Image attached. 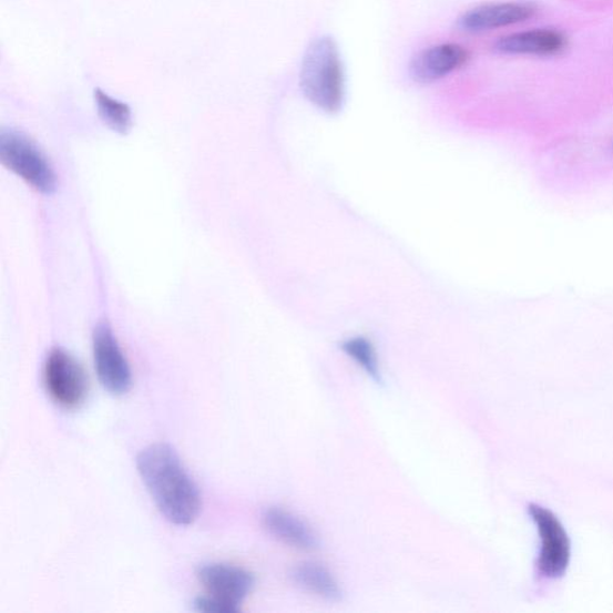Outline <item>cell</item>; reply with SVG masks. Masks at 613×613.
<instances>
[{
	"instance_id": "1",
	"label": "cell",
	"mask_w": 613,
	"mask_h": 613,
	"mask_svg": "<svg viewBox=\"0 0 613 613\" xmlns=\"http://www.w3.org/2000/svg\"><path fill=\"white\" fill-rule=\"evenodd\" d=\"M137 470L161 514L188 527L202 511V495L181 456L168 443L151 445L139 454Z\"/></svg>"
},
{
	"instance_id": "2",
	"label": "cell",
	"mask_w": 613,
	"mask_h": 613,
	"mask_svg": "<svg viewBox=\"0 0 613 613\" xmlns=\"http://www.w3.org/2000/svg\"><path fill=\"white\" fill-rule=\"evenodd\" d=\"M300 88L314 106L338 113L346 102V74L336 41L330 37L313 40L304 55Z\"/></svg>"
},
{
	"instance_id": "3",
	"label": "cell",
	"mask_w": 613,
	"mask_h": 613,
	"mask_svg": "<svg viewBox=\"0 0 613 613\" xmlns=\"http://www.w3.org/2000/svg\"><path fill=\"white\" fill-rule=\"evenodd\" d=\"M0 159L4 166L41 193L55 188V174L39 147L18 132H3L0 136Z\"/></svg>"
},
{
	"instance_id": "4",
	"label": "cell",
	"mask_w": 613,
	"mask_h": 613,
	"mask_svg": "<svg viewBox=\"0 0 613 613\" xmlns=\"http://www.w3.org/2000/svg\"><path fill=\"white\" fill-rule=\"evenodd\" d=\"M47 391L59 407L76 409L89 392V380L82 365L63 349L50 353L43 369Z\"/></svg>"
},
{
	"instance_id": "5",
	"label": "cell",
	"mask_w": 613,
	"mask_h": 613,
	"mask_svg": "<svg viewBox=\"0 0 613 613\" xmlns=\"http://www.w3.org/2000/svg\"><path fill=\"white\" fill-rule=\"evenodd\" d=\"M529 512L541 535V552L537 566L540 573L549 579L564 575L570 565L572 545L561 521L546 508L530 504Z\"/></svg>"
},
{
	"instance_id": "6",
	"label": "cell",
	"mask_w": 613,
	"mask_h": 613,
	"mask_svg": "<svg viewBox=\"0 0 613 613\" xmlns=\"http://www.w3.org/2000/svg\"><path fill=\"white\" fill-rule=\"evenodd\" d=\"M93 355L98 378L108 392L124 396L130 392L132 371L121 346L108 325H99L93 336Z\"/></svg>"
},
{
	"instance_id": "7",
	"label": "cell",
	"mask_w": 613,
	"mask_h": 613,
	"mask_svg": "<svg viewBox=\"0 0 613 613\" xmlns=\"http://www.w3.org/2000/svg\"><path fill=\"white\" fill-rule=\"evenodd\" d=\"M197 578L208 595L217 597L237 612L242 611V604L256 585V578L244 568L224 563L201 565Z\"/></svg>"
},
{
	"instance_id": "8",
	"label": "cell",
	"mask_w": 613,
	"mask_h": 613,
	"mask_svg": "<svg viewBox=\"0 0 613 613\" xmlns=\"http://www.w3.org/2000/svg\"><path fill=\"white\" fill-rule=\"evenodd\" d=\"M470 53L457 43H442L418 53L410 64L415 82L430 84L461 69L469 62Z\"/></svg>"
},
{
	"instance_id": "9",
	"label": "cell",
	"mask_w": 613,
	"mask_h": 613,
	"mask_svg": "<svg viewBox=\"0 0 613 613\" xmlns=\"http://www.w3.org/2000/svg\"><path fill=\"white\" fill-rule=\"evenodd\" d=\"M534 12V8L525 3L487 4L463 13L458 25L469 33H483L527 22Z\"/></svg>"
},
{
	"instance_id": "10",
	"label": "cell",
	"mask_w": 613,
	"mask_h": 613,
	"mask_svg": "<svg viewBox=\"0 0 613 613\" xmlns=\"http://www.w3.org/2000/svg\"><path fill=\"white\" fill-rule=\"evenodd\" d=\"M563 34L553 29H532L501 38L495 50L511 55H552L565 48Z\"/></svg>"
},
{
	"instance_id": "11",
	"label": "cell",
	"mask_w": 613,
	"mask_h": 613,
	"mask_svg": "<svg viewBox=\"0 0 613 613\" xmlns=\"http://www.w3.org/2000/svg\"><path fill=\"white\" fill-rule=\"evenodd\" d=\"M263 523L277 540L294 548L311 550L319 545L318 535L308 523L282 508H267L263 513Z\"/></svg>"
},
{
	"instance_id": "12",
	"label": "cell",
	"mask_w": 613,
	"mask_h": 613,
	"mask_svg": "<svg viewBox=\"0 0 613 613\" xmlns=\"http://www.w3.org/2000/svg\"><path fill=\"white\" fill-rule=\"evenodd\" d=\"M293 580L298 586L327 601H339L343 592L334 574L321 564L306 562L294 568Z\"/></svg>"
},
{
	"instance_id": "13",
	"label": "cell",
	"mask_w": 613,
	"mask_h": 613,
	"mask_svg": "<svg viewBox=\"0 0 613 613\" xmlns=\"http://www.w3.org/2000/svg\"><path fill=\"white\" fill-rule=\"evenodd\" d=\"M341 349L360 366L374 381H381L378 356L372 344L362 337H356L343 343Z\"/></svg>"
},
{
	"instance_id": "14",
	"label": "cell",
	"mask_w": 613,
	"mask_h": 613,
	"mask_svg": "<svg viewBox=\"0 0 613 613\" xmlns=\"http://www.w3.org/2000/svg\"><path fill=\"white\" fill-rule=\"evenodd\" d=\"M95 100L104 123L116 132L125 133L130 130L132 118L126 103L111 98L100 89L95 92Z\"/></svg>"
},
{
	"instance_id": "15",
	"label": "cell",
	"mask_w": 613,
	"mask_h": 613,
	"mask_svg": "<svg viewBox=\"0 0 613 613\" xmlns=\"http://www.w3.org/2000/svg\"><path fill=\"white\" fill-rule=\"evenodd\" d=\"M193 610L206 613H238L231 605L208 594L196 597L193 602Z\"/></svg>"
},
{
	"instance_id": "16",
	"label": "cell",
	"mask_w": 613,
	"mask_h": 613,
	"mask_svg": "<svg viewBox=\"0 0 613 613\" xmlns=\"http://www.w3.org/2000/svg\"><path fill=\"white\" fill-rule=\"evenodd\" d=\"M612 149H613V143H612Z\"/></svg>"
}]
</instances>
